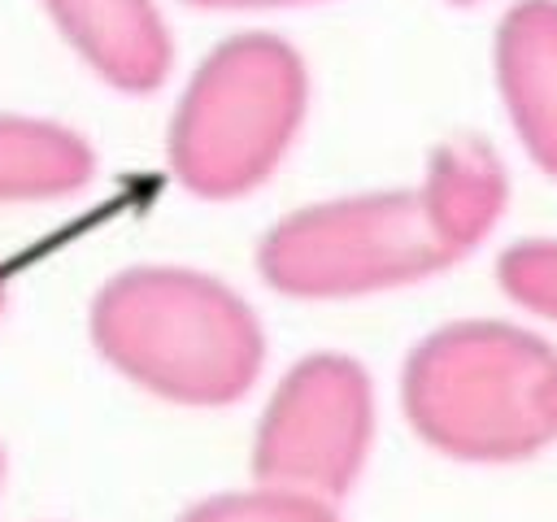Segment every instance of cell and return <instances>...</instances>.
<instances>
[{
  "instance_id": "1",
  "label": "cell",
  "mask_w": 557,
  "mask_h": 522,
  "mask_svg": "<svg viewBox=\"0 0 557 522\" xmlns=\"http://www.w3.org/2000/svg\"><path fill=\"white\" fill-rule=\"evenodd\" d=\"M87 335L113 374L183 409L244 400L265 365L252 304L191 265L117 270L91 296Z\"/></svg>"
},
{
  "instance_id": "2",
  "label": "cell",
  "mask_w": 557,
  "mask_h": 522,
  "mask_svg": "<svg viewBox=\"0 0 557 522\" xmlns=\"http://www.w3.org/2000/svg\"><path fill=\"white\" fill-rule=\"evenodd\" d=\"M557 352L509 322L466 318L422 335L400 370L413 435L466 465H513L557 439L548 387Z\"/></svg>"
},
{
  "instance_id": "3",
  "label": "cell",
  "mask_w": 557,
  "mask_h": 522,
  "mask_svg": "<svg viewBox=\"0 0 557 522\" xmlns=\"http://www.w3.org/2000/svg\"><path fill=\"white\" fill-rule=\"evenodd\" d=\"M309 113V70L274 30H239L191 70L165 130L174 183L196 200H244L274 178Z\"/></svg>"
},
{
  "instance_id": "4",
  "label": "cell",
  "mask_w": 557,
  "mask_h": 522,
  "mask_svg": "<svg viewBox=\"0 0 557 522\" xmlns=\"http://www.w3.org/2000/svg\"><path fill=\"white\" fill-rule=\"evenodd\" d=\"M461 252L422 187L357 191L292 209L257 244V274L292 300H357L422 283Z\"/></svg>"
},
{
  "instance_id": "5",
  "label": "cell",
  "mask_w": 557,
  "mask_h": 522,
  "mask_svg": "<svg viewBox=\"0 0 557 522\" xmlns=\"http://www.w3.org/2000/svg\"><path fill=\"white\" fill-rule=\"evenodd\" d=\"M374 448V383L348 352L300 357L270 391L252 435V483L339 505Z\"/></svg>"
},
{
  "instance_id": "6",
  "label": "cell",
  "mask_w": 557,
  "mask_h": 522,
  "mask_svg": "<svg viewBox=\"0 0 557 522\" xmlns=\"http://www.w3.org/2000/svg\"><path fill=\"white\" fill-rule=\"evenodd\" d=\"M74 57L122 96H152L174 65L157 0H39Z\"/></svg>"
},
{
  "instance_id": "7",
  "label": "cell",
  "mask_w": 557,
  "mask_h": 522,
  "mask_svg": "<svg viewBox=\"0 0 557 522\" xmlns=\"http://www.w3.org/2000/svg\"><path fill=\"white\" fill-rule=\"evenodd\" d=\"M492 70L522 152L557 178V0H518L505 9Z\"/></svg>"
},
{
  "instance_id": "8",
  "label": "cell",
  "mask_w": 557,
  "mask_h": 522,
  "mask_svg": "<svg viewBox=\"0 0 557 522\" xmlns=\"http://www.w3.org/2000/svg\"><path fill=\"white\" fill-rule=\"evenodd\" d=\"M418 187L461 257L474 252L492 235V226L500 222L505 200H509L505 165L492 152V144L479 135H448L426 157Z\"/></svg>"
},
{
  "instance_id": "9",
  "label": "cell",
  "mask_w": 557,
  "mask_h": 522,
  "mask_svg": "<svg viewBox=\"0 0 557 522\" xmlns=\"http://www.w3.org/2000/svg\"><path fill=\"white\" fill-rule=\"evenodd\" d=\"M96 178V148L65 122L0 113V204L78 196Z\"/></svg>"
},
{
  "instance_id": "10",
  "label": "cell",
  "mask_w": 557,
  "mask_h": 522,
  "mask_svg": "<svg viewBox=\"0 0 557 522\" xmlns=\"http://www.w3.org/2000/svg\"><path fill=\"white\" fill-rule=\"evenodd\" d=\"M174 522H344L331 500H313L300 492H283L270 483H252L244 492H218L187 505Z\"/></svg>"
},
{
  "instance_id": "11",
  "label": "cell",
  "mask_w": 557,
  "mask_h": 522,
  "mask_svg": "<svg viewBox=\"0 0 557 522\" xmlns=\"http://www.w3.org/2000/svg\"><path fill=\"white\" fill-rule=\"evenodd\" d=\"M496 283L518 309L557 322V239L509 244L496 261Z\"/></svg>"
},
{
  "instance_id": "12",
  "label": "cell",
  "mask_w": 557,
  "mask_h": 522,
  "mask_svg": "<svg viewBox=\"0 0 557 522\" xmlns=\"http://www.w3.org/2000/svg\"><path fill=\"white\" fill-rule=\"evenodd\" d=\"M196 9H292V4H322V0H183Z\"/></svg>"
},
{
  "instance_id": "13",
  "label": "cell",
  "mask_w": 557,
  "mask_h": 522,
  "mask_svg": "<svg viewBox=\"0 0 557 522\" xmlns=\"http://www.w3.org/2000/svg\"><path fill=\"white\" fill-rule=\"evenodd\" d=\"M548 409H553V426H557V374H553V387H548Z\"/></svg>"
},
{
  "instance_id": "14",
  "label": "cell",
  "mask_w": 557,
  "mask_h": 522,
  "mask_svg": "<svg viewBox=\"0 0 557 522\" xmlns=\"http://www.w3.org/2000/svg\"><path fill=\"white\" fill-rule=\"evenodd\" d=\"M4 300H9V291H4V278H0V313H4Z\"/></svg>"
},
{
  "instance_id": "15",
  "label": "cell",
  "mask_w": 557,
  "mask_h": 522,
  "mask_svg": "<svg viewBox=\"0 0 557 522\" xmlns=\"http://www.w3.org/2000/svg\"><path fill=\"white\" fill-rule=\"evenodd\" d=\"M0 487H4V448H0Z\"/></svg>"
},
{
  "instance_id": "16",
  "label": "cell",
  "mask_w": 557,
  "mask_h": 522,
  "mask_svg": "<svg viewBox=\"0 0 557 522\" xmlns=\"http://www.w3.org/2000/svg\"><path fill=\"white\" fill-rule=\"evenodd\" d=\"M448 4H479V0H448Z\"/></svg>"
}]
</instances>
